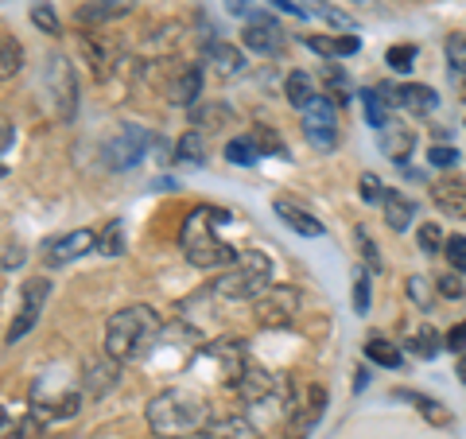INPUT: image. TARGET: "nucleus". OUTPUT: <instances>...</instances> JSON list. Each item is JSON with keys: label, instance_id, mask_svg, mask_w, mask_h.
Here are the masks:
<instances>
[{"label": "nucleus", "instance_id": "nucleus-1", "mask_svg": "<svg viewBox=\"0 0 466 439\" xmlns=\"http://www.w3.org/2000/svg\"><path fill=\"white\" fill-rule=\"evenodd\" d=\"M210 424V404L195 389H164L148 401V428L159 439H191Z\"/></svg>", "mask_w": 466, "mask_h": 439}, {"label": "nucleus", "instance_id": "nucleus-2", "mask_svg": "<svg viewBox=\"0 0 466 439\" xmlns=\"http://www.w3.org/2000/svg\"><path fill=\"white\" fill-rule=\"evenodd\" d=\"M164 331V319L156 315V307L148 303H133V307H121L116 315H109L106 323V354L116 362H144L152 354V346Z\"/></svg>", "mask_w": 466, "mask_h": 439}, {"label": "nucleus", "instance_id": "nucleus-3", "mask_svg": "<svg viewBox=\"0 0 466 439\" xmlns=\"http://www.w3.org/2000/svg\"><path fill=\"white\" fill-rule=\"evenodd\" d=\"M222 222H229V214L214 207H198L187 214V222L179 230V249L195 269H229L238 260V249L218 238Z\"/></svg>", "mask_w": 466, "mask_h": 439}, {"label": "nucleus", "instance_id": "nucleus-4", "mask_svg": "<svg viewBox=\"0 0 466 439\" xmlns=\"http://www.w3.org/2000/svg\"><path fill=\"white\" fill-rule=\"evenodd\" d=\"M268 284H272V257L260 253V249H245L214 281V296L218 300H257Z\"/></svg>", "mask_w": 466, "mask_h": 439}, {"label": "nucleus", "instance_id": "nucleus-5", "mask_svg": "<svg viewBox=\"0 0 466 439\" xmlns=\"http://www.w3.org/2000/svg\"><path fill=\"white\" fill-rule=\"evenodd\" d=\"M82 382H58V377L43 373L35 389H32V416H39L43 424L51 420H70L82 413Z\"/></svg>", "mask_w": 466, "mask_h": 439}, {"label": "nucleus", "instance_id": "nucleus-6", "mask_svg": "<svg viewBox=\"0 0 466 439\" xmlns=\"http://www.w3.org/2000/svg\"><path fill=\"white\" fill-rule=\"evenodd\" d=\"M296 311H299V288H291V284H268L253 300V319L268 331L288 327L296 319Z\"/></svg>", "mask_w": 466, "mask_h": 439}, {"label": "nucleus", "instance_id": "nucleus-7", "mask_svg": "<svg viewBox=\"0 0 466 439\" xmlns=\"http://www.w3.org/2000/svg\"><path fill=\"white\" fill-rule=\"evenodd\" d=\"M303 137L315 152H330L339 144V106L319 94L308 109H303Z\"/></svg>", "mask_w": 466, "mask_h": 439}, {"label": "nucleus", "instance_id": "nucleus-8", "mask_svg": "<svg viewBox=\"0 0 466 439\" xmlns=\"http://www.w3.org/2000/svg\"><path fill=\"white\" fill-rule=\"evenodd\" d=\"M47 300H51V281H47V276H32V281L20 288V315L12 319V327L5 334L8 346H16L24 334L39 323V315H43V307H47Z\"/></svg>", "mask_w": 466, "mask_h": 439}, {"label": "nucleus", "instance_id": "nucleus-9", "mask_svg": "<svg viewBox=\"0 0 466 439\" xmlns=\"http://www.w3.org/2000/svg\"><path fill=\"white\" fill-rule=\"evenodd\" d=\"M144 152H148V128H140V125H125L121 133H116L109 144H106V164L113 171H128V168H137Z\"/></svg>", "mask_w": 466, "mask_h": 439}, {"label": "nucleus", "instance_id": "nucleus-10", "mask_svg": "<svg viewBox=\"0 0 466 439\" xmlns=\"http://www.w3.org/2000/svg\"><path fill=\"white\" fill-rule=\"evenodd\" d=\"M47 90L55 94L58 117H63V121H75V113H78V78H75V70H70V63H66L63 55H55V58H51Z\"/></svg>", "mask_w": 466, "mask_h": 439}, {"label": "nucleus", "instance_id": "nucleus-11", "mask_svg": "<svg viewBox=\"0 0 466 439\" xmlns=\"http://www.w3.org/2000/svg\"><path fill=\"white\" fill-rule=\"evenodd\" d=\"M202 358L214 362V373L222 377V385H238L245 365H249V358H245V342L241 339H222V342H210L207 350H202Z\"/></svg>", "mask_w": 466, "mask_h": 439}, {"label": "nucleus", "instance_id": "nucleus-12", "mask_svg": "<svg viewBox=\"0 0 466 439\" xmlns=\"http://www.w3.org/2000/svg\"><path fill=\"white\" fill-rule=\"evenodd\" d=\"M78 382H82V393H86V397H90V401H101L106 393L116 389V382H121V362L109 358L106 350H101L97 358H86Z\"/></svg>", "mask_w": 466, "mask_h": 439}, {"label": "nucleus", "instance_id": "nucleus-13", "mask_svg": "<svg viewBox=\"0 0 466 439\" xmlns=\"http://www.w3.org/2000/svg\"><path fill=\"white\" fill-rule=\"evenodd\" d=\"M94 249H97L94 230H70V233H63V238L43 241V260H47V265H70V260L94 253Z\"/></svg>", "mask_w": 466, "mask_h": 439}, {"label": "nucleus", "instance_id": "nucleus-14", "mask_svg": "<svg viewBox=\"0 0 466 439\" xmlns=\"http://www.w3.org/2000/svg\"><path fill=\"white\" fill-rule=\"evenodd\" d=\"M377 94H381V101L392 109L400 106L408 113H431L435 106H440V94L431 90V86H420V82H408V86H373Z\"/></svg>", "mask_w": 466, "mask_h": 439}, {"label": "nucleus", "instance_id": "nucleus-15", "mask_svg": "<svg viewBox=\"0 0 466 439\" xmlns=\"http://www.w3.org/2000/svg\"><path fill=\"white\" fill-rule=\"evenodd\" d=\"M241 39H245V47L257 51V55H280L284 51V27L276 24L268 12H257V16H249Z\"/></svg>", "mask_w": 466, "mask_h": 439}, {"label": "nucleus", "instance_id": "nucleus-16", "mask_svg": "<svg viewBox=\"0 0 466 439\" xmlns=\"http://www.w3.org/2000/svg\"><path fill=\"white\" fill-rule=\"evenodd\" d=\"M377 144H381V152L389 159H397V164L404 168L408 156H412V144H416V133L408 128L404 121H397V117H389V121L377 128Z\"/></svg>", "mask_w": 466, "mask_h": 439}, {"label": "nucleus", "instance_id": "nucleus-17", "mask_svg": "<svg viewBox=\"0 0 466 439\" xmlns=\"http://www.w3.org/2000/svg\"><path fill=\"white\" fill-rule=\"evenodd\" d=\"M233 389H238V397L245 404H265V401L276 397V377L249 362V365H245V373H241V382L233 385Z\"/></svg>", "mask_w": 466, "mask_h": 439}, {"label": "nucleus", "instance_id": "nucleus-18", "mask_svg": "<svg viewBox=\"0 0 466 439\" xmlns=\"http://www.w3.org/2000/svg\"><path fill=\"white\" fill-rule=\"evenodd\" d=\"M323 408H327V389L308 385V393H303V404L296 408V416H291L288 435H291V439H303V435L315 428V420L323 416Z\"/></svg>", "mask_w": 466, "mask_h": 439}, {"label": "nucleus", "instance_id": "nucleus-19", "mask_svg": "<svg viewBox=\"0 0 466 439\" xmlns=\"http://www.w3.org/2000/svg\"><path fill=\"white\" fill-rule=\"evenodd\" d=\"M272 210H276V218L288 226V230H296V233H303V238H323V222L311 214V210H303V207H296L291 199H276L272 202Z\"/></svg>", "mask_w": 466, "mask_h": 439}, {"label": "nucleus", "instance_id": "nucleus-20", "mask_svg": "<svg viewBox=\"0 0 466 439\" xmlns=\"http://www.w3.org/2000/svg\"><path fill=\"white\" fill-rule=\"evenodd\" d=\"M202 439H260V432L245 416L226 413V416H210V424L202 428Z\"/></svg>", "mask_w": 466, "mask_h": 439}, {"label": "nucleus", "instance_id": "nucleus-21", "mask_svg": "<svg viewBox=\"0 0 466 439\" xmlns=\"http://www.w3.org/2000/svg\"><path fill=\"white\" fill-rule=\"evenodd\" d=\"M431 202L451 218H466V183L462 179H440L431 183Z\"/></svg>", "mask_w": 466, "mask_h": 439}, {"label": "nucleus", "instance_id": "nucleus-22", "mask_svg": "<svg viewBox=\"0 0 466 439\" xmlns=\"http://www.w3.org/2000/svg\"><path fill=\"white\" fill-rule=\"evenodd\" d=\"M202 97V66H183L179 78H171L167 86V101L171 106H195Z\"/></svg>", "mask_w": 466, "mask_h": 439}, {"label": "nucleus", "instance_id": "nucleus-23", "mask_svg": "<svg viewBox=\"0 0 466 439\" xmlns=\"http://www.w3.org/2000/svg\"><path fill=\"white\" fill-rule=\"evenodd\" d=\"M137 0H90V5L78 8V20L82 24H109V20H121L133 12Z\"/></svg>", "mask_w": 466, "mask_h": 439}, {"label": "nucleus", "instance_id": "nucleus-24", "mask_svg": "<svg viewBox=\"0 0 466 439\" xmlns=\"http://www.w3.org/2000/svg\"><path fill=\"white\" fill-rule=\"evenodd\" d=\"M381 207H385V222L392 226V233H404L408 226L416 222V202L408 195H400V191H385Z\"/></svg>", "mask_w": 466, "mask_h": 439}, {"label": "nucleus", "instance_id": "nucleus-25", "mask_svg": "<svg viewBox=\"0 0 466 439\" xmlns=\"http://www.w3.org/2000/svg\"><path fill=\"white\" fill-rule=\"evenodd\" d=\"M392 397H397V401H408V404H416V413L424 416L428 424H435V428H447V424H451V413H447V408H443L440 401H435V397H428V393L397 389V393H392Z\"/></svg>", "mask_w": 466, "mask_h": 439}, {"label": "nucleus", "instance_id": "nucleus-26", "mask_svg": "<svg viewBox=\"0 0 466 439\" xmlns=\"http://www.w3.org/2000/svg\"><path fill=\"white\" fill-rule=\"evenodd\" d=\"M308 47L323 58H350L361 51V39L358 36H308Z\"/></svg>", "mask_w": 466, "mask_h": 439}, {"label": "nucleus", "instance_id": "nucleus-27", "mask_svg": "<svg viewBox=\"0 0 466 439\" xmlns=\"http://www.w3.org/2000/svg\"><path fill=\"white\" fill-rule=\"evenodd\" d=\"M207 63L222 78H233V75H241V70H245V55L233 47V43H210V47H207Z\"/></svg>", "mask_w": 466, "mask_h": 439}, {"label": "nucleus", "instance_id": "nucleus-28", "mask_svg": "<svg viewBox=\"0 0 466 439\" xmlns=\"http://www.w3.org/2000/svg\"><path fill=\"white\" fill-rule=\"evenodd\" d=\"M408 350H412L420 362H431V358H440V350H443V334L424 323V327H416L412 334H408Z\"/></svg>", "mask_w": 466, "mask_h": 439}, {"label": "nucleus", "instance_id": "nucleus-29", "mask_svg": "<svg viewBox=\"0 0 466 439\" xmlns=\"http://www.w3.org/2000/svg\"><path fill=\"white\" fill-rule=\"evenodd\" d=\"M284 97L291 101V106H296L299 113L311 106V101L319 97L315 94V82H311V75H303V70H291V75L284 78Z\"/></svg>", "mask_w": 466, "mask_h": 439}, {"label": "nucleus", "instance_id": "nucleus-30", "mask_svg": "<svg viewBox=\"0 0 466 439\" xmlns=\"http://www.w3.org/2000/svg\"><path fill=\"white\" fill-rule=\"evenodd\" d=\"M366 358H370L373 365H385V370H400V365H404L400 346H397V342H389V339H381V334H370Z\"/></svg>", "mask_w": 466, "mask_h": 439}, {"label": "nucleus", "instance_id": "nucleus-31", "mask_svg": "<svg viewBox=\"0 0 466 439\" xmlns=\"http://www.w3.org/2000/svg\"><path fill=\"white\" fill-rule=\"evenodd\" d=\"M296 5H299V16L327 20V24H334V27H342V32H354V20H350L346 12H339V8L323 5V0H296Z\"/></svg>", "mask_w": 466, "mask_h": 439}, {"label": "nucleus", "instance_id": "nucleus-32", "mask_svg": "<svg viewBox=\"0 0 466 439\" xmlns=\"http://www.w3.org/2000/svg\"><path fill=\"white\" fill-rule=\"evenodd\" d=\"M191 121L202 128H226L233 121V109L218 106V101H202V106H191Z\"/></svg>", "mask_w": 466, "mask_h": 439}, {"label": "nucleus", "instance_id": "nucleus-33", "mask_svg": "<svg viewBox=\"0 0 466 439\" xmlns=\"http://www.w3.org/2000/svg\"><path fill=\"white\" fill-rule=\"evenodd\" d=\"M24 70V47L12 36H0V82L16 78Z\"/></svg>", "mask_w": 466, "mask_h": 439}, {"label": "nucleus", "instance_id": "nucleus-34", "mask_svg": "<svg viewBox=\"0 0 466 439\" xmlns=\"http://www.w3.org/2000/svg\"><path fill=\"white\" fill-rule=\"evenodd\" d=\"M323 86H327L323 97H330L334 106H346V101L354 97V86H350V78H346L342 66H323Z\"/></svg>", "mask_w": 466, "mask_h": 439}, {"label": "nucleus", "instance_id": "nucleus-35", "mask_svg": "<svg viewBox=\"0 0 466 439\" xmlns=\"http://www.w3.org/2000/svg\"><path fill=\"white\" fill-rule=\"evenodd\" d=\"M226 159H229V164H238V168H253L257 159H260L257 140H253V137H233V140L226 144Z\"/></svg>", "mask_w": 466, "mask_h": 439}, {"label": "nucleus", "instance_id": "nucleus-36", "mask_svg": "<svg viewBox=\"0 0 466 439\" xmlns=\"http://www.w3.org/2000/svg\"><path fill=\"white\" fill-rule=\"evenodd\" d=\"M207 156V140H202L198 128H191V133H183L179 144H175V164H198V159Z\"/></svg>", "mask_w": 466, "mask_h": 439}, {"label": "nucleus", "instance_id": "nucleus-37", "mask_svg": "<svg viewBox=\"0 0 466 439\" xmlns=\"http://www.w3.org/2000/svg\"><path fill=\"white\" fill-rule=\"evenodd\" d=\"M358 97H361V109H366V125L370 128H381L389 121V106L381 101V94L370 86V90H358Z\"/></svg>", "mask_w": 466, "mask_h": 439}, {"label": "nucleus", "instance_id": "nucleus-38", "mask_svg": "<svg viewBox=\"0 0 466 439\" xmlns=\"http://www.w3.org/2000/svg\"><path fill=\"white\" fill-rule=\"evenodd\" d=\"M385 63L392 66V70H412V63H416V43H397V47H389L385 51Z\"/></svg>", "mask_w": 466, "mask_h": 439}, {"label": "nucleus", "instance_id": "nucleus-39", "mask_svg": "<svg viewBox=\"0 0 466 439\" xmlns=\"http://www.w3.org/2000/svg\"><path fill=\"white\" fill-rule=\"evenodd\" d=\"M404 291H408V300H412L416 307H424V311H428V307H431V281H424V276H408V284H404Z\"/></svg>", "mask_w": 466, "mask_h": 439}, {"label": "nucleus", "instance_id": "nucleus-40", "mask_svg": "<svg viewBox=\"0 0 466 439\" xmlns=\"http://www.w3.org/2000/svg\"><path fill=\"white\" fill-rule=\"evenodd\" d=\"M443 253H447V260H451V269L466 272V238H462V233H451V238L443 241Z\"/></svg>", "mask_w": 466, "mask_h": 439}, {"label": "nucleus", "instance_id": "nucleus-41", "mask_svg": "<svg viewBox=\"0 0 466 439\" xmlns=\"http://www.w3.org/2000/svg\"><path fill=\"white\" fill-rule=\"evenodd\" d=\"M443 230L440 226H435V222H424V226H420V249H424V253L428 257H435V253H443Z\"/></svg>", "mask_w": 466, "mask_h": 439}, {"label": "nucleus", "instance_id": "nucleus-42", "mask_svg": "<svg viewBox=\"0 0 466 439\" xmlns=\"http://www.w3.org/2000/svg\"><path fill=\"white\" fill-rule=\"evenodd\" d=\"M443 51H447V63L455 66L459 75H466V36H447Z\"/></svg>", "mask_w": 466, "mask_h": 439}, {"label": "nucleus", "instance_id": "nucleus-43", "mask_svg": "<svg viewBox=\"0 0 466 439\" xmlns=\"http://www.w3.org/2000/svg\"><path fill=\"white\" fill-rule=\"evenodd\" d=\"M8 439H47V428H43L39 416H27L16 428H8Z\"/></svg>", "mask_w": 466, "mask_h": 439}, {"label": "nucleus", "instance_id": "nucleus-44", "mask_svg": "<svg viewBox=\"0 0 466 439\" xmlns=\"http://www.w3.org/2000/svg\"><path fill=\"white\" fill-rule=\"evenodd\" d=\"M358 249H361V260H366V269L370 272H381L385 265H381V253H377V245H373V238L366 230H358Z\"/></svg>", "mask_w": 466, "mask_h": 439}, {"label": "nucleus", "instance_id": "nucleus-45", "mask_svg": "<svg viewBox=\"0 0 466 439\" xmlns=\"http://www.w3.org/2000/svg\"><path fill=\"white\" fill-rule=\"evenodd\" d=\"M32 24L39 27V32L58 36V16H55V8H51V5H35V8H32Z\"/></svg>", "mask_w": 466, "mask_h": 439}, {"label": "nucleus", "instance_id": "nucleus-46", "mask_svg": "<svg viewBox=\"0 0 466 439\" xmlns=\"http://www.w3.org/2000/svg\"><path fill=\"white\" fill-rule=\"evenodd\" d=\"M101 253H106V257H121V253H125V241H121V222H109V230L101 233Z\"/></svg>", "mask_w": 466, "mask_h": 439}, {"label": "nucleus", "instance_id": "nucleus-47", "mask_svg": "<svg viewBox=\"0 0 466 439\" xmlns=\"http://www.w3.org/2000/svg\"><path fill=\"white\" fill-rule=\"evenodd\" d=\"M428 159H431V164H435V168H443V171H447V168H455V164H459V159H462V156L455 152V144H435V148L428 152Z\"/></svg>", "mask_w": 466, "mask_h": 439}, {"label": "nucleus", "instance_id": "nucleus-48", "mask_svg": "<svg viewBox=\"0 0 466 439\" xmlns=\"http://www.w3.org/2000/svg\"><path fill=\"white\" fill-rule=\"evenodd\" d=\"M354 311H358V315L370 311V276H366V272L354 276Z\"/></svg>", "mask_w": 466, "mask_h": 439}, {"label": "nucleus", "instance_id": "nucleus-49", "mask_svg": "<svg viewBox=\"0 0 466 439\" xmlns=\"http://www.w3.org/2000/svg\"><path fill=\"white\" fill-rule=\"evenodd\" d=\"M381 199H385L381 179H377L373 171H366V175H361V202H381Z\"/></svg>", "mask_w": 466, "mask_h": 439}, {"label": "nucleus", "instance_id": "nucleus-50", "mask_svg": "<svg viewBox=\"0 0 466 439\" xmlns=\"http://www.w3.org/2000/svg\"><path fill=\"white\" fill-rule=\"evenodd\" d=\"M253 140H257V148L276 152V156H288V152H284V144H280V137H276L268 125H265V128H257V133H253Z\"/></svg>", "mask_w": 466, "mask_h": 439}, {"label": "nucleus", "instance_id": "nucleus-51", "mask_svg": "<svg viewBox=\"0 0 466 439\" xmlns=\"http://www.w3.org/2000/svg\"><path fill=\"white\" fill-rule=\"evenodd\" d=\"M443 346L451 350V354H462V350H466V323H455V327H451V331L443 334Z\"/></svg>", "mask_w": 466, "mask_h": 439}, {"label": "nucleus", "instance_id": "nucleus-52", "mask_svg": "<svg viewBox=\"0 0 466 439\" xmlns=\"http://www.w3.org/2000/svg\"><path fill=\"white\" fill-rule=\"evenodd\" d=\"M440 296H447V300H462V296H466V284L459 281L455 272H447L443 281H440Z\"/></svg>", "mask_w": 466, "mask_h": 439}, {"label": "nucleus", "instance_id": "nucleus-53", "mask_svg": "<svg viewBox=\"0 0 466 439\" xmlns=\"http://www.w3.org/2000/svg\"><path fill=\"white\" fill-rule=\"evenodd\" d=\"M8 144H12V128L0 121V175H5L8 168H5V152H8Z\"/></svg>", "mask_w": 466, "mask_h": 439}, {"label": "nucleus", "instance_id": "nucleus-54", "mask_svg": "<svg viewBox=\"0 0 466 439\" xmlns=\"http://www.w3.org/2000/svg\"><path fill=\"white\" fill-rule=\"evenodd\" d=\"M226 12L229 16H245V12H249V0H226Z\"/></svg>", "mask_w": 466, "mask_h": 439}, {"label": "nucleus", "instance_id": "nucleus-55", "mask_svg": "<svg viewBox=\"0 0 466 439\" xmlns=\"http://www.w3.org/2000/svg\"><path fill=\"white\" fill-rule=\"evenodd\" d=\"M366 385H370V370H366V365H358V370H354V393H361Z\"/></svg>", "mask_w": 466, "mask_h": 439}, {"label": "nucleus", "instance_id": "nucleus-56", "mask_svg": "<svg viewBox=\"0 0 466 439\" xmlns=\"http://www.w3.org/2000/svg\"><path fill=\"white\" fill-rule=\"evenodd\" d=\"M268 5H276L280 12H291V16H299V5H296V0H268Z\"/></svg>", "mask_w": 466, "mask_h": 439}, {"label": "nucleus", "instance_id": "nucleus-57", "mask_svg": "<svg viewBox=\"0 0 466 439\" xmlns=\"http://www.w3.org/2000/svg\"><path fill=\"white\" fill-rule=\"evenodd\" d=\"M8 428V413H5V404H0V432Z\"/></svg>", "mask_w": 466, "mask_h": 439}, {"label": "nucleus", "instance_id": "nucleus-58", "mask_svg": "<svg viewBox=\"0 0 466 439\" xmlns=\"http://www.w3.org/2000/svg\"><path fill=\"white\" fill-rule=\"evenodd\" d=\"M459 377H462V382H466V354H462V362H459Z\"/></svg>", "mask_w": 466, "mask_h": 439}]
</instances>
